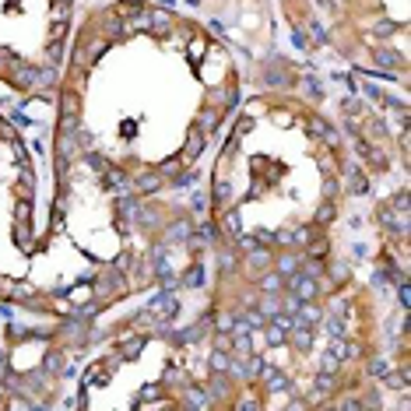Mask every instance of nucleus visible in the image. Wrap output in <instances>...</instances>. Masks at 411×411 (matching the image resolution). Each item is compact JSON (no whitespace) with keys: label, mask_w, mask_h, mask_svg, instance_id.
Listing matches in <instances>:
<instances>
[{"label":"nucleus","mask_w":411,"mask_h":411,"mask_svg":"<svg viewBox=\"0 0 411 411\" xmlns=\"http://www.w3.org/2000/svg\"><path fill=\"white\" fill-rule=\"evenodd\" d=\"M267 341H271V345H281V341H285V330H281L278 323H271V327H267Z\"/></svg>","instance_id":"obj_11"},{"label":"nucleus","mask_w":411,"mask_h":411,"mask_svg":"<svg viewBox=\"0 0 411 411\" xmlns=\"http://www.w3.org/2000/svg\"><path fill=\"white\" fill-rule=\"evenodd\" d=\"M225 229H229L232 236H243V232H239V211H229V214H225Z\"/></svg>","instance_id":"obj_10"},{"label":"nucleus","mask_w":411,"mask_h":411,"mask_svg":"<svg viewBox=\"0 0 411 411\" xmlns=\"http://www.w3.org/2000/svg\"><path fill=\"white\" fill-rule=\"evenodd\" d=\"M43 365H46V372H56V369L63 365V359H60V355H46V362H43Z\"/></svg>","instance_id":"obj_18"},{"label":"nucleus","mask_w":411,"mask_h":411,"mask_svg":"<svg viewBox=\"0 0 411 411\" xmlns=\"http://www.w3.org/2000/svg\"><path fill=\"white\" fill-rule=\"evenodd\" d=\"M369 190V183H365V176L359 172V176H352V194H365Z\"/></svg>","instance_id":"obj_13"},{"label":"nucleus","mask_w":411,"mask_h":411,"mask_svg":"<svg viewBox=\"0 0 411 411\" xmlns=\"http://www.w3.org/2000/svg\"><path fill=\"white\" fill-rule=\"evenodd\" d=\"M292 295L299 299V303H309V299L316 295V281L309 274H292Z\"/></svg>","instance_id":"obj_1"},{"label":"nucleus","mask_w":411,"mask_h":411,"mask_svg":"<svg viewBox=\"0 0 411 411\" xmlns=\"http://www.w3.org/2000/svg\"><path fill=\"white\" fill-rule=\"evenodd\" d=\"M190 232H194V229H190V221H172V225L165 229V239H169V243H183Z\"/></svg>","instance_id":"obj_2"},{"label":"nucleus","mask_w":411,"mask_h":411,"mask_svg":"<svg viewBox=\"0 0 411 411\" xmlns=\"http://www.w3.org/2000/svg\"><path fill=\"white\" fill-rule=\"evenodd\" d=\"M264 376H267V387H271V390H288V380L281 376V372H274V369H264Z\"/></svg>","instance_id":"obj_7"},{"label":"nucleus","mask_w":411,"mask_h":411,"mask_svg":"<svg viewBox=\"0 0 411 411\" xmlns=\"http://www.w3.org/2000/svg\"><path fill=\"white\" fill-rule=\"evenodd\" d=\"M292 43H295L299 50H306V32H303V28H295V32H292Z\"/></svg>","instance_id":"obj_20"},{"label":"nucleus","mask_w":411,"mask_h":411,"mask_svg":"<svg viewBox=\"0 0 411 411\" xmlns=\"http://www.w3.org/2000/svg\"><path fill=\"white\" fill-rule=\"evenodd\" d=\"M372 372H376L380 380H387V376H390V365H387L383 359H376V362H372Z\"/></svg>","instance_id":"obj_17"},{"label":"nucleus","mask_w":411,"mask_h":411,"mask_svg":"<svg viewBox=\"0 0 411 411\" xmlns=\"http://www.w3.org/2000/svg\"><path fill=\"white\" fill-rule=\"evenodd\" d=\"M316 320H320V313H316V306H309V303H306V306H299V320H295L299 327H313Z\"/></svg>","instance_id":"obj_4"},{"label":"nucleus","mask_w":411,"mask_h":411,"mask_svg":"<svg viewBox=\"0 0 411 411\" xmlns=\"http://www.w3.org/2000/svg\"><path fill=\"white\" fill-rule=\"evenodd\" d=\"M239 411H257V404H253V401H243V404H239Z\"/></svg>","instance_id":"obj_25"},{"label":"nucleus","mask_w":411,"mask_h":411,"mask_svg":"<svg viewBox=\"0 0 411 411\" xmlns=\"http://www.w3.org/2000/svg\"><path fill=\"white\" fill-rule=\"evenodd\" d=\"M67 4H70V0H56V7H60L56 14H60V18H63V7H67Z\"/></svg>","instance_id":"obj_26"},{"label":"nucleus","mask_w":411,"mask_h":411,"mask_svg":"<svg viewBox=\"0 0 411 411\" xmlns=\"http://www.w3.org/2000/svg\"><path fill=\"white\" fill-rule=\"evenodd\" d=\"M194 179H197V176H194V172H183V176H179V179H176V186H194Z\"/></svg>","instance_id":"obj_21"},{"label":"nucleus","mask_w":411,"mask_h":411,"mask_svg":"<svg viewBox=\"0 0 411 411\" xmlns=\"http://www.w3.org/2000/svg\"><path fill=\"white\" fill-rule=\"evenodd\" d=\"M292 345H295L299 352H309V345H313V334H309L306 327H295V330H292Z\"/></svg>","instance_id":"obj_3"},{"label":"nucleus","mask_w":411,"mask_h":411,"mask_svg":"<svg viewBox=\"0 0 411 411\" xmlns=\"http://www.w3.org/2000/svg\"><path fill=\"white\" fill-rule=\"evenodd\" d=\"M327 218H334V204H323V211L316 214V221H327Z\"/></svg>","instance_id":"obj_24"},{"label":"nucleus","mask_w":411,"mask_h":411,"mask_svg":"<svg viewBox=\"0 0 411 411\" xmlns=\"http://www.w3.org/2000/svg\"><path fill=\"white\" fill-rule=\"evenodd\" d=\"M267 260H271V257H267L264 250H257V246H253V250H250V257H246V264H250L253 271H264V267H267Z\"/></svg>","instance_id":"obj_5"},{"label":"nucleus","mask_w":411,"mask_h":411,"mask_svg":"<svg viewBox=\"0 0 411 411\" xmlns=\"http://www.w3.org/2000/svg\"><path fill=\"white\" fill-rule=\"evenodd\" d=\"M137 186H141L144 194H148V190H155V186H158V176H144V179H141Z\"/></svg>","instance_id":"obj_19"},{"label":"nucleus","mask_w":411,"mask_h":411,"mask_svg":"<svg viewBox=\"0 0 411 411\" xmlns=\"http://www.w3.org/2000/svg\"><path fill=\"white\" fill-rule=\"evenodd\" d=\"M295 267H299V260H295L292 253H285V257L278 260V271H281V274H295Z\"/></svg>","instance_id":"obj_8"},{"label":"nucleus","mask_w":411,"mask_h":411,"mask_svg":"<svg viewBox=\"0 0 411 411\" xmlns=\"http://www.w3.org/2000/svg\"><path fill=\"white\" fill-rule=\"evenodd\" d=\"M183 281H186V285H194V288H197V285L204 281V271H201V267H194V271H186V278H183Z\"/></svg>","instance_id":"obj_15"},{"label":"nucleus","mask_w":411,"mask_h":411,"mask_svg":"<svg viewBox=\"0 0 411 411\" xmlns=\"http://www.w3.org/2000/svg\"><path fill=\"white\" fill-rule=\"evenodd\" d=\"M201 148H204V134L194 130L190 141H186V152H183V155H186V158H197V155H201Z\"/></svg>","instance_id":"obj_6"},{"label":"nucleus","mask_w":411,"mask_h":411,"mask_svg":"<svg viewBox=\"0 0 411 411\" xmlns=\"http://www.w3.org/2000/svg\"><path fill=\"white\" fill-rule=\"evenodd\" d=\"M278 288H281V274H267V278H264V292H271V295H274Z\"/></svg>","instance_id":"obj_12"},{"label":"nucleus","mask_w":411,"mask_h":411,"mask_svg":"<svg viewBox=\"0 0 411 411\" xmlns=\"http://www.w3.org/2000/svg\"><path fill=\"white\" fill-rule=\"evenodd\" d=\"M313 35H316V43H327V32H323L320 21H313Z\"/></svg>","instance_id":"obj_22"},{"label":"nucleus","mask_w":411,"mask_h":411,"mask_svg":"<svg viewBox=\"0 0 411 411\" xmlns=\"http://www.w3.org/2000/svg\"><path fill=\"white\" fill-rule=\"evenodd\" d=\"M207 207V197L204 194H194V211H204Z\"/></svg>","instance_id":"obj_23"},{"label":"nucleus","mask_w":411,"mask_h":411,"mask_svg":"<svg viewBox=\"0 0 411 411\" xmlns=\"http://www.w3.org/2000/svg\"><path fill=\"white\" fill-rule=\"evenodd\" d=\"M229 365H232V362H229V355H225V352H214V355H211V369H214V372L229 369Z\"/></svg>","instance_id":"obj_9"},{"label":"nucleus","mask_w":411,"mask_h":411,"mask_svg":"<svg viewBox=\"0 0 411 411\" xmlns=\"http://www.w3.org/2000/svg\"><path fill=\"white\" fill-rule=\"evenodd\" d=\"M186 401H190V408H204V390H190V394H186Z\"/></svg>","instance_id":"obj_16"},{"label":"nucleus","mask_w":411,"mask_h":411,"mask_svg":"<svg viewBox=\"0 0 411 411\" xmlns=\"http://www.w3.org/2000/svg\"><path fill=\"white\" fill-rule=\"evenodd\" d=\"M229 194H232V186H229L225 179H221V183H214V197H218V201H229Z\"/></svg>","instance_id":"obj_14"}]
</instances>
